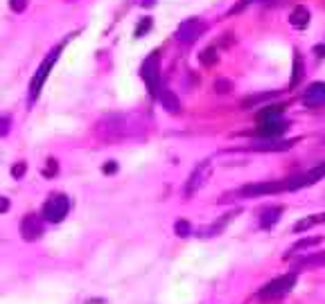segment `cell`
Returning <instances> with one entry per match:
<instances>
[{
  "mask_svg": "<svg viewBox=\"0 0 325 304\" xmlns=\"http://www.w3.org/2000/svg\"><path fill=\"white\" fill-rule=\"evenodd\" d=\"M321 243V237H307V239H300L296 241V246L292 248V253H296V250H305V248H314Z\"/></svg>",
  "mask_w": 325,
  "mask_h": 304,
  "instance_id": "14",
  "label": "cell"
},
{
  "mask_svg": "<svg viewBox=\"0 0 325 304\" xmlns=\"http://www.w3.org/2000/svg\"><path fill=\"white\" fill-rule=\"evenodd\" d=\"M174 232L179 234V237H190V234H192V228H190L188 221H176Z\"/></svg>",
  "mask_w": 325,
  "mask_h": 304,
  "instance_id": "19",
  "label": "cell"
},
{
  "mask_svg": "<svg viewBox=\"0 0 325 304\" xmlns=\"http://www.w3.org/2000/svg\"><path fill=\"white\" fill-rule=\"evenodd\" d=\"M20 232H23V237L27 241H34L43 234V226H41V221L34 214H27L25 219H23V223H20Z\"/></svg>",
  "mask_w": 325,
  "mask_h": 304,
  "instance_id": "8",
  "label": "cell"
},
{
  "mask_svg": "<svg viewBox=\"0 0 325 304\" xmlns=\"http://www.w3.org/2000/svg\"><path fill=\"white\" fill-rule=\"evenodd\" d=\"M298 142V140H269V142H258V144H253L251 149H255V151H285V149H292L293 144Z\"/></svg>",
  "mask_w": 325,
  "mask_h": 304,
  "instance_id": "12",
  "label": "cell"
},
{
  "mask_svg": "<svg viewBox=\"0 0 325 304\" xmlns=\"http://www.w3.org/2000/svg\"><path fill=\"white\" fill-rule=\"evenodd\" d=\"M59 50H61V47H57V50H52L50 54H48V59L43 61V63H41V68L36 70L34 79L30 81V99H36V97H39V92H41V88H43V84H46V79H48V75H50V70H52V65L57 63Z\"/></svg>",
  "mask_w": 325,
  "mask_h": 304,
  "instance_id": "4",
  "label": "cell"
},
{
  "mask_svg": "<svg viewBox=\"0 0 325 304\" xmlns=\"http://www.w3.org/2000/svg\"><path fill=\"white\" fill-rule=\"evenodd\" d=\"M287 126L289 124L282 122V120H264V122H260V129H258V136H264L269 137V140H276V137H280L282 133L287 131Z\"/></svg>",
  "mask_w": 325,
  "mask_h": 304,
  "instance_id": "6",
  "label": "cell"
},
{
  "mask_svg": "<svg viewBox=\"0 0 325 304\" xmlns=\"http://www.w3.org/2000/svg\"><path fill=\"white\" fill-rule=\"evenodd\" d=\"M208 174H210V162H201L199 167L192 171V176H190V181H188V187H185V192H188V196L190 194H195L196 189L201 187L203 182H206V178H208Z\"/></svg>",
  "mask_w": 325,
  "mask_h": 304,
  "instance_id": "9",
  "label": "cell"
},
{
  "mask_svg": "<svg viewBox=\"0 0 325 304\" xmlns=\"http://www.w3.org/2000/svg\"><path fill=\"white\" fill-rule=\"evenodd\" d=\"M151 25H154V20H151V18H143L140 23H138V27H136V32H133V36H136V39H140L143 34L149 32Z\"/></svg>",
  "mask_w": 325,
  "mask_h": 304,
  "instance_id": "17",
  "label": "cell"
},
{
  "mask_svg": "<svg viewBox=\"0 0 325 304\" xmlns=\"http://www.w3.org/2000/svg\"><path fill=\"white\" fill-rule=\"evenodd\" d=\"M140 77L145 79V84L149 88V92L156 97L158 91H161V68H158V52L149 54L145 59L143 68H140Z\"/></svg>",
  "mask_w": 325,
  "mask_h": 304,
  "instance_id": "3",
  "label": "cell"
},
{
  "mask_svg": "<svg viewBox=\"0 0 325 304\" xmlns=\"http://www.w3.org/2000/svg\"><path fill=\"white\" fill-rule=\"evenodd\" d=\"M57 169H59L57 160H52V158H50V160H48V167H46V171H43V174H46V176H54V174H57Z\"/></svg>",
  "mask_w": 325,
  "mask_h": 304,
  "instance_id": "25",
  "label": "cell"
},
{
  "mask_svg": "<svg viewBox=\"0 0 325 304\" xmlns=\"http://www.w3.org/2000/svg\"><path fill=\"white\" fill-rule=\"evenodd\" d=\"M296 282H298V275H296V273H289V275L271 279V282H267V284L258 291V300H262V302H273V300L285 298L287 293L293 291Z\"/></svg>",
  "mask_w": 325,
  "mask_h": 304,
  "instance_id": "1",
  "label": "cell"
},
{
  "mask_svg": "<svg viewBox=\"0 0 325 304\" xmlns=\"http://www.w3.org/2000/svg\"><path fill=\"white\" fill-rule=\"evenodd\" d=\"M309 18H312V14H309V9L303 5H298L292 14H289V23H292L293 27H298V30H305V27L309 25Z\"/></svg>",
  "mask_w": 325,
  "mask_h": 304,
  "instance_id": "11",
  "label": "cell"
},
{
  "mask_svg": "<svg viewBox=\"0 0 325 304\" xmlns=\"http://www.w3.org/2000/svg\"><path fill=\"white\" fill-rule=\"evenodd\" d=\"M102 171H104V174H115V171H117V162L115 160H109L104 167H102Z\"/></svg>",
  "mask_w": 325,
  "mask_h": 304,
  "instance_id": "26",
  "label": "cell"
},
{
  "mask_svg": "<svg viewBox=\"0 0 325 304\" xmlns=\"http://www.w3.org/2000/svg\"><path fill=\"white\" fill-rule=\"evenodd\" d=\"M300 77H303V59H300V54H296V57H293V79H292V84H298Z\"/></svg>",
  "mask_w": 325,
  "mask_h": 304,
  "instance_id": "18",
  "label": "cell"
},
{
  "mask_svg": "<svg viewBox=\"0 0 325 304\" xmlns=\"http://www.w3.org/2000/svg\"><path fill=\"white\" fill-rule=\"evenodd\" d=\"M9 124H12V120L7 115L0 117V136H7V133H9Z\"/></svg>",
  "mask_w": 325,
  "mask_h": 304,
  "instance_id": "23",
  "label": "cell"
},
{
  "mask_svg": "<svg viewBox=\"0 0 325 304\" xmlns=\"http://www.w3.org/2000/svg\"><path fill=\"white\" fill-rule=\"evenodd\" d=\"M316 221L319 219H303V221H298V223H296V232H300V230H309V228L314 226V223H316Z\"/></svg>",
  "mask_w": 325,
  "mask_h": 304,
  "instance_id": "22",
  "label": "cell"
},
{
  "mask_svg": "<svg viewBox=\"0 0 325 304\" xmlns=\"http://www.w3.org/2000/svg\"><path fill=\"white\" fill-rule=\"evenodd\" d=\"M203 30H206V23H203L201 18H188L179 25V30H176V39L190 43V41L199 39V36L203 34Z\"/></svg>",
  "mask_w": 325,
  "mask_h": 304,
  "instance_id": "5",
  "label": "cell"
},
{
  "mask_svg": "<svg viewBox=\"0 0 325 304\" xmlns=\"http://www.w3.org/2000/svg\"><path fill=\"white\" fill-rule=\"evenodd\" d=\"M319 221H325V214H323V216H321V219H319Z\"/></svg>",
  "mask_w": 325,
  "mask_h": 304,
  "instance_id": "29",
  "label": "cell"
},
{
  "mask_svg": "<svg viewBox=\"0 0 325 304\" xmlns=\"http://www.w3.org/2000/svg\"><path fill=\"white\" fill-rule=\"evenodd\" d=\"M280 115H282V106H269V108H264L260 113V122H264V120H278Z\"/></svg>",
  "mask_w": 325,
  "mask_h": 304,
  "instance_id": "15",
  "label": "cell"
},
{
  "mask_svg": "<svg viewBox=\"0 0 325 304\" xmlns=\"http://www.w3.org/2000/svg\"><path fill=\"white\" fill-rule=\"evenodd\" d=\"M215 91L217 92H230V91H233V84H230L228 79H217V81H215Z\"/></svg>",
  "mask_w": 325,
  "mask_h": 304,
  "instance_id": "20",
  "label": "cell"
},
{
  "mask_svg": "<svg viewBox=\"0 0 325 304\" xmlns=\"http://www.w3.org/2000/svg\"><path fill=\"white\" fill-rule=\"evenodd\" d=\"M68 212H70V198L65 194H52L43 205V219L52 221V223L64 221Z\"/></svg>",
  "mask_w": 325,
  "mask_h": 304,
  "instance_id": "2",
  "label": "cell"
},
{
  "mask_svg": "<svg viewBox=\"0 0 325 304\" xmlns=\"http://www.w3.org/2000/svg\"><path fill=\"white\" fill-rule=\"evenodd\" d=\"M25 171H27L25 162H16V165L12 167V176H14V178H23V176H25Z\"/></svg>",
  "mask_w": 325,
  "mask_h": 304,
  "instance_id": "21",
  "label": "cell"
},
{
  "mask_svg": "<svg viewBox=\"0 0 325 304\" xmlns=\"http://www.w3.org/2000/svg\"><path fill=\"white\" fill-rule=\"evenodd\" d=\"M314 52H316V57H325V46H316Z\"/></svg>",
  "mask_w": 325,
  "mask_h": 304,
  "instance_id": "28",
  "label": "cell"
},
{
  "mask_svg": "<svg viewBox=\"0 0 325 304\" xmlns=\"http://www.w3.org/2000/svg\"><path fill=\"white\" fill-rule=\"evenodd\" d=\"M7 210H9V201H7L5 196H0V214L7 212Z\"/></svg>",
  "mask_w": 325,
  "mask_h": 304,
  "instance_id": "27",
  "label": "cell"
},
{
  "mask_svg": "<svg viewBox=\"0 0 325 304\" xmlns=\"http://www.w3.org/2000/svg\"><path fill=\"white\" fill-rule=\"evenodd\" d=\"M280 214H282V207H271V210H267V212L262 214L260 219V226L264 228V230H269V228H273L276 223L280 221Z\"/></svg>",
  "mask_w": 325,
  "mask_h": 304,
  "instance_id": "13",
  "label": "cell"
},
{
  "mask_svg": "<svg viewBox=\"0 0 325 304\" xmlns=\"http://www.w3.org/2000/svg\"><path fill=\"white\" fill-rule=\"evenodd\" d=\"M303 104H305V106H309V108L323 106V104H325V84L316 81V84L309 86V88L305 91V95H303Z\"/></svg>",
  "mask_w": 325,
  "mask_h": 304,
  "instance_id": "7",
  "label": "cell"
},
{
  "mask_svg": "<svg viewBox=\"0 0 325 304\" xmlns=\"http://www.w3.org/2000/svg\"><path fill=\"white\" fill-rule=\"evenodd\" d=\"M199 57H201L203 65H215L217 59H219V57H217V50H215V47H208V50H203Z\"/></svg>",
  "mask_w": 325,
  "mask_h": 304,
  "instance_id": "16",
  "label": "cell"
},
{
  "mask_svg": "<svg viewBox=\"0 0 325 304\" xmlns=\"http://www.w3.org/2000/svg\"><path fill=\"white\" fill-rule=\"evenodd\" d=\"M158 99H161V104H162V108L167 110V113H172V115H179L183 110V106H181V99L176 97L172 91H158V95H156Z\"/></svg>",
  "mask_w": 325,
  "mask_h": 304,
  "instance_id": "10",
  "label": "cell"
},
{
  "mask_svg": "<svg viewBox=\"0 0 325 304\" xmlns=\"http://www.w3.org/2000/svg\"><path fill=\"white\" fill-rule=\"evenodd\" d=\"M9 7H12L14 12H23L27 7V0H9Z\"/></svg>",
  "mask_w": 325,
  "mask_h": 304,
  "instance_id": "24",
  "label": "cell"
}]
</instances>
